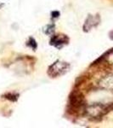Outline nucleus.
I'll use <instances>...</instances> for the list:
<instances>
[{
	"label": "nucleus",
	"mask_w": 113,
	"mask_h": 128,
	"mask_svg": "<svg viewBox=\"0 0 113 128\" xmlns=\"http://www.w3.org/2000/svg\"><path fill=\"white\" fill-rule=\"evenodd\" d=\"M27 46H29L31 47L32 49H37V43H36V41H35L34 38H29V41L27 42Z\"/></svg>",
	"instance_id": "nucleus-1"
},
{
	"label": "nucleus",
	"mask_w": 113,
	"mask_h": 128,
	"mask_svg": "<svg viewBox=\"0 0 113 128\" xmlns=\"http://www.w3.org/2000/svg\"><path fill=\"white\" fill-rule=\"evenodd\" d=\"M6 98L9 99L10 101H16L18 98V95L17 94H13V93H8L5 95Z\"/></svg>",
	"instance_id": "nucleus-2"
},
{
	"label": "nucleus",
	"mask_w": 113,
	"mask_h": 128,
	"mask_svg": "<svg viewBox=\"0 0 113 128\" xmlns=\"http://www.w3.org/2000/svg\"><path fill=\"white\" fill-rule=\"evenodd\" d=\"M52 16L53 17H58L59 15V13L58 11H54V12H52Z\"/></svg>",
	"instance_id": "nucleus-3"
}]
</instances>
